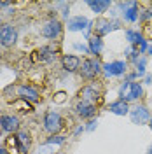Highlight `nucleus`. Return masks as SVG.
<instances>
[{"mask_svg": "<svg viewBox=\"0 0 152 154\" xmlns=\"http://www.w3.org/2000/svg\"><path fill=\"white\" fill-rule=\"evenodd\" d=\"M63 142H65V137H61V135H51L46 140V144H63Z\"/></svg>", "mask_w": 152, "mask_h": 154, "instance_id": "4be33fe9", "label": "nucleus"}, {"mask_svg": "<svg viewBox=\"0 0 152 154\" xmlns=\"http://www.w3.org/2000/svg\"><path fill=\"white\" fill-rule=\"evenodd\" d=\"M35 54H37V60L40 63H51L56 58V51L53 48H49V46H42Z\"/></svg>", "mask_w": 152, "mask_h": 154, "instance_id": "f3484780", "label": "nucleus"}, {"mask_svg": "<svg viewBox=\"0 0 152 154\" xmlns=\"http://www.w3.org/2000/svg\"><path fill=\"white\" fill-rule=\"evenodd\" d=\"M147 154H152V144H150V147H149V151H147Z\"/></svg>", "mask_w": 152, "mask_h": 154, "instance_id": "2f4dec72", "label": "nucleus"}, {"mask_svg": "<svg viewBox=\"0 0 152 154\" xmlns=\"http://www.w3.org/2000/svg\"><path fill=\"white\" fill-rule=\"evenodd\" d=\"M89 53H93V54H100L102 53V49H103V40H102V37H98V35H91L89 37Z\"/></svg>", "mask_w": 152, "mask_h": 154, "instance_id": "6ab92c4d", "label": "nucleus"}, {"mask_svg": "<svg viewBox=\"0 0 152 154\" xmlns=\"http://www.w3.org/2000/svg\"><path fill=\"white\" fill-rule=\"evenodd\" d=\"M135 67H136V75L138 77H142V75H145V67H147V58L145 56H140V60L135 63Z\"/></svg>", "mask_w": 152, "mask_h": 154, "instance_id": "412c9836", "label": "nucleus"}, {"mask_svg": "<svg viewBox=\"0 0 152 154\" xmlns=\"http://www.w3.org/2000/svg\"><path fill=\"white\" fill-rule=\"evenodd\" d=\"M65 98H67V95L65 93H58L56 98H54V102H58V103H61V102H65Z\"/></svg>", "mask_w": 152, "mask_h": 154, "instance_id": "b1692460", "label": "nucleus"}, {"mask_svg": "<svg viewBox=\"0 0 152 154\" xmlns=\"http://www.w3.org/2000/svg\"><path fill=\"white\" fill-rule=\"evenodd\" d=\"M18 40V32L12 25H2L0 26V46L2 48H11Z\"/></svg>", "mask_w": 152, "mask_h": 154, "instance_id": "20e7f679", "label": "nucleus"}, {"mask_svg": "<svg viewBox=\"0 0 152 154\" xmlns=\"http://www.w3.org/2000/svg\"><path fill=\"white\" fill-rule=\"evenodd\" d=\"M61 114L56 112V110H49L47 114L44 116V128L47 130L51 135H56L59 130H61Z\"/></svg>", "mask_w": 152, "mask_h": 154, "instance_id": "7ed1b4c3", "label": "nucleus"}, {"mask_svg": "<svg viewBox=\"0 0 152 154\" xmlns=\"http://www.w3.org/2000/svg\"><path fill=\"white\" fill-rule=\"evenodd\" d=\"M7 5H9L7 2H0V7H7Z\"/></svg>", "mask_w": 152, "mask_h": 154, "instance_id": "7c9ffc66", "label": "nucleus"}, {"mask_svg": "<svg viewBox=\"0 0 152 154\" xmlns=\"http://www.w3.org/2000/svg\"><path fill=\"white\" fill-rule=\"evenodd\" d=\"M96 125H98V121H91V123H89V126H87V130H95Z\"/></svg>", "mask_w": 152, "mask_h": 154, "instance_id": "bb28decb", "label": "nucleus"}, {"mask_svg": "<svg viewBox=\"0 0 152 154\" xmlns=\"http://www.w3.org/2000/svg\"><path fill=\"white\" fill-rule=\"evenodd\" d=\"M145 84H152V75H150V74H147V75H145Z\"/></svg>", "mask_w": 152, "mask_h": 154, "instance_id": "a878e982", "label": "nucleus"}, {"mask_svg": "<svg viewBox=\"0 0 152 154\" xmlns=\"http://www.w3.org/2000/svg\"><path fill=\"white\" fill-rule=\"evenodd\" d=\"M149 123H150V128H152V117H150V121H149Z\"/></svg>", "mask_w": 152, "mask_h": 154, "instance_id": "473e14b6", "label": "nucleus"}, {"mask_svg": "<svg viewBox=\"0 0 152 154\" xmlns=\"http://www.w3.org/2000/svg\"><path fill=\"white\" fill-rule=\"evenodd\" d=\"M103 72L107 74L108 77H117V75H123L128 72V63L126 61H110V63H105L103 65Z\"/></svg>", "mask_w": 152, "mask_h": 154, "instance_id": "6e6552de", "label": "nucleus"}, {"mask_svg": "<svg viewBox=\"0 0 152 154\" xmlns=\"http://www.w3.org/2000/svg\"><path fill=\"white\" fill-rule=\"evenodd\" d=\"M37 154H51V152H49L47 149H44V151H42V152H40V151H38V152H37Z\"/></svg>", "mask_w": 152, "mask_h": 154, "instance_id": "c756f323", "label": "nucleus"}, {"mask_svg": "<svg viewBox=\"0 0 152 154\" xmlns=\"http://www.w3.org/2000/svg\"><path fill=\"white\" fill-rule=\"evenodd\" d=\"M103 70V65L96 60V58H87L84 60L82 63H81V68H79V72H81V75L84 77V79H95L100 72Z\"/></svg>", "mask_w": 152, "mask_h": 154, "instance_id": "f03ea898", "label": "nucleus"}, {"mask_svg": "<svg viewBox=\"0 0 152 154\" xmlns=\"http://www.w3.org/2000/svg\"><path fill=\"white\" fill-rule=\"evenodd\" d=\"M16 91H18V96L21 100H26V102H38V93L33 89V88L26 86V84H19L16 88Z\"/></svg>", "mask_w": 152, "mask_h": 154, "instance_id": "ddd939ff", "label": "nucleus"}, {"mask_svg": "<svg viewBox=\"0 0 152 154\" xmlns=\"http://www.w3.org/2000/svg\"><path fill=\"white\" fill-rule=\"evenodd\" d=\"M0 154H9V152H7V149H5V147H2V149H0Z\"/></svg>", "mask_w": 152, "mask_h": 154, "instance_id": "c85d7f7f", "label": "nucleus"}, {"mask_svg": "<svg viewBox=\"0 0 152 154\" xmlns=\"http://www.w3.org/2000/svg\"><path fill=\"white\" fill-rule=\"evenodd\" d=\"M74 48H75L77 51H82V53H89V48L84 46V44H74Z\"/></svg>", "mask_w": 152, "mask_h": 154, "instance_id": "5701e85b", "label": "nucleus"}, {"mask_svg": "<svg viewBox=\"0 0 152 154\" xmlns=\"http://www.w3.org/2000/svg\"><path fill=\"white\" fill-rule=\"evenodd\" d=\"M108 110L112 112V114L115 116H126V114H129V103L128 102H124V100H115V102H112V103H108Z\"/></svg>", "mask_w": 152, "mask_h": 154, "instance_id": "2eb2a0df", "label": "nucleus"}, {"mask_svg": "<svg viewBox=\"0 0 152 154\" xmlns=\"http://www.w3.org/2000/svg\"><path fill=\"white\" fill-rule=\"evenodd\" d=\"M91 25H93V23L86 18V16H75V18L68 19L67 28L70 30V32H82V30L91 28Z\"/></svg>", "mask_w": 152, "mask_h": 154, "instance_id": "9b49d317", "label": "nucleus"}, {"mask_svg": "<svg viewBox=\"0 0 152 154\" xmlns=\"http://www.w3.org/2000/svg\"><path fill=\"white\" fill-rule=\"evenodd\" d=\"M147 53L152 56V44H150V46H147Z\"/></svg>", "mask_w": 152, "mask_h": 154, "instance_id": "cd10ccee", "label": "nucleus"}, {"mask_svg": "<svg viewBox=\"0 0 152 154\" xmlns=\"http://www.w3.org/2000/svg\"><path fill=\"white\" fill-rule=\"evenodd\" d=\"M0 126L4 131L7 133H14L19 130V119L16 116H2L0 117Z\"/></svg>", "mask_w": 152, "mask_h": 154, "instance_id": "4468645a", "label": "nucleus"}, {"mask_svg": "<svg viewBox=\"0 0 152 154\" xmlns=\"http://www.w3.org/2000/svg\"><path fill=\"white\" fill-rule=\"evenodd\" d=\"M143 95V88L140 82H133V81H126L121 89H119V96H121V100L124 102H135V100H138V98H142Z\"/></svg>", "mask_w": 152, "mask_h": 154, "instance_id": "f257e3e1", "label": "nucleus"}, {"mask_svg": "<svg viewBox=\"0 0 152 154\" xmlns=\"http://www.w3.org/2000/svg\"><path fill=\"white\" fill-rule=\"evenodd\" d=\"M61 30H63V25H61V21H58V19H49L47 23L40 28V35L46 38H56L59 33H61Z\"/></svg>", "mask_w": 152, "mask_h": 154, "instance_id": "423d86ee", "label": "nucleus"}, {"mask_svg": "<svg viewBox=\"0 0 152 154\" xmlns=\"http://www.w3.org/2000/svg\"><path fill=\"white\" fill-rule=\"evenodd\" d=\"M59 154H63V152H59Z\"/></svg>", "mask_w": 152, "mask_h": 154, "instance_id": "72a5a7b5", "label": "nucleus"}, {"mask_svg": "<svg viewBox=\"0 0 152 154\" xmlns=\"http://www.w3.org/2000/svg\"><path fill=\"white\" fill-rule=\"evenodd\" d=\"M149 18H152V11H143V14H140V19H149Z\"/></svg>", "mask_w": 152, "mask_h": 154, "instance_id": "393cba45", "label": "nucleus"}, {"mask_svg": "<svg viewBox=\"0 0 152 154\" xmlns=\"http://www.w3.org/2000/svg\"><path fill=\"white\" fill-rule=\"evenodd\" d=\"M75 112L82 119H91L96 114V105L95 103H89V102H81L79 100V103L75 105Z\"/></svg>", "mask_w": 152, "mask_h": 154, "instance_id": "f8f14e48", "label": "nucleus"}, {"mask_svg": "<svg viewBox=\"0 0 152 154\" xmlns=\"http://www.w3.org/2000/svg\"><path fill=\"white\" fill-rule=\"evenodd\" d=\"M129 116H131V121L135 125H143V123L150 121V114H149V110H147L145 105H136L135 109H131Z\"/></svg>", "mask_w": 152, "mask_h": 154, "instance_id": "1a4fd4ad", "label": "nucleus"}, {"mask_svg": "<svg viewBox=\"0 0 152 154\" xmlns=\"http://www.w3.org/2000/svg\"><path fill=\"white\" fill-rule=\"evenodd\" d=\"M119 7L123 9V16L128 23H135L140 18V9H138V4L136 2H121Z\"/></svg>", "mask_w": 152, "mask_h": 154, "instance_id": "39448f33", "label": "nucleus"}, {"mask_svg": "<svg viewBox=\"0 0 152 154\" xmlns=\"http://www.w3.org/2000/svg\"><path fill=\"white\" fill-rule=\"evenodd\" d=\"M91 28L95 30V35H98V37H103V35H107V33H110L114 28H117L115 26V23H112L110 19L107 18H98L91 25Z\"/></svg>", "mask_w": 152, "mask_h": 154, "instance_id": "0eeeda50", "label": "nucleus"}, {"mask_svg": "<svg viewBox=\"0 0 152 154\" xmlns=\"http://www.w3.org/2000/svg\"><path fill=\"white\" fill-rule=\"evenodd\" d=\"M79 98L81 102H89V103H96V100L100 98V91L95 84H87L79 91Z\"/></svg>", "mask_w": 152, "mask_h": 154, "instance_id": "9d476101", "label": "nucleus"}, {"mask_svg": "<svg viewBox=\"0 0 152 154\" xmlns=\"http://www.w3.org/2000/svg\"><path fill=\"white\" fill-rule=\"evenodd\" d=\"M87 7L95 14H103L105 11L110 7V2L108 0H91V2H87Z\"/></svg>", "mask_w": 152, "mask_h": 154, "instance_id": "a211bd4d", "label": "nucleus"}, {"mask_svg": "<svg viewBox=\"0 0 152 154\" xmlns=\"http://www.w3.org/2000/svg\"><path fill=\"white\" fill-rule=\"evenodd\" d=\"M61 63H63V68L67 72H75V70L81 68V58L75 56V54H65Z\"/></svg>", "mask_w": 152, "mask_h": 154, "instance_id": "dca6fc26", "label": "nucleus"}, {"mask_svg": "<svg viewBox=\"0 0 152 154\" xmlns=\"http://www.w3.org/2000/svg\"><path fill=\"white\" fill-rule=\"evenodd\" d=\"M16 138H18L19 145H21V151H23V152H26V151L30 149V144H32L30 133H28V131H18Z\"/></svg>", "mask_w": 152, "mask_h": 154, "instance_id": "aec40b11", "label": "nucleus"}]
</instances>
